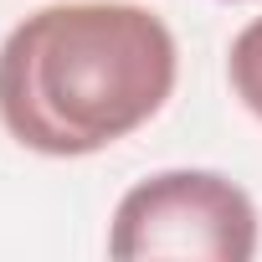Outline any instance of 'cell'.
<instances>
[{"label": "cell", "instance_id": "3957f363", "mask_svg": "<svg viewBox=\"0 0 262 262\" xmlns=\"http://www.w3.org/2000/svg\"><path fill=\"white\" fill-rule=\"evenodd\" d=\"M226 77H231V93L242 98V108L252 118H262V16L236 31L231 57H226Z\"/></svg>", "mask_w": 262, "mask_h": 262}, {"label": "cell", "instance_id": "6da1fadb", "mask_svg": "<svg viewBox=\"0 0 262 262\" xmlns=\"http://www.w3.org/2000/svg\"><path fill=\"white\" fill-rule=\"evenodd\" d=\"M175 72V36L149 6H41L0 41V123L36 155L82 160L144 128L170 103Z\"/></svg>", "mask_w": 262, "mask_h": 262}, {"label": "cell", "instance_id": "7a4b0ae2", "mask_svg": "<svg viewBox=\"0 0 262 262\" xmlns=\"http://www.w3.org/2000/svg\"><path fill=\"white\" fill-rule=\"evenodd\" d=\"M108 257L118 262H252L257 206L216 170H160L123 190L108 226Z\"/></svg>", "mask_w": 262, "mask_h": 262}]
</instances>
